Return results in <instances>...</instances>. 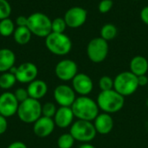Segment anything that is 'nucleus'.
<instances>
[{"mask_svg":"<svg viewBox=\"0 0 148 148\" xmlns=\"http://www.w3.org/2000/svg\"><path fill=\"white\" fill-rule=\"evenodd\" d=\"M72 88L80 96H88L94 88L93 81L88 75L78 73L72 80Z\"/></svg>","mask_w":148,"mask_h":148,"instance_id":"nucleus-14","label":"nucleus"},{"mask_svg":"<svg viewBox=\"0 0 148 148\" xmlns=\"http://www.w3.org/2000/svg\"><path fill=\"white\" fill-rule=\"evenodd\" d=\"M79 148H96L95 146L89 144V143H83L82 145H81Z\"/></svg>","mask_w":148,"mask_h":148,"instance_id":"nucleus-37","label":"nucleus"},{"mask_svg":"<svg viewBox=\"0 0 148 148\" xmlns=\"http://www.w3.org/2000/svg\"><path fill=\"white\" fill-rule=\"evenodd\" d=\"M138 77V84L139 87H147L148 85V77L147 75H140V76H137Z\"/></svg>","mask_w":148,"mask_h":148,"instance_id":"nucleus-35","label":"nucleus"},{"mask_svg":"<svg viewBox=\"0 0 148 148\" xmlns=\"http://www.w3.org/2000/svg\"><path fill=\"white\" fill-rule=\"evenodd\" d=\"M67 23L64 20L63 17H56L54 20H52L51 23V29L52 32L55 33H64L66 28H67Z\"/></svg>","mask_w":148,"mask_h":148,"instance_id":"nucleus-26","label":"nucleus"},{"mask_svg":"<svg viewBox=\"0 0 148 148\" xmlns=\"http://www.w3.org/2000/svg\"><path fill=\"white\" fill-rule=\"evenodd\" d=\"M96 102L101 110L110 114L117 113L122 109L125 104V97L114 89L101 91L97 96Z\"/></svg>","mask_w":148,"mask_h":148,"instance_id":"nucleus-2","label":"nucleus"},{"mask_svg":"<svg viewBox=\"0 0 148 148\" xmlns=\"http://www.w3.org/2000/svg\"><path fill=\"white\" fill-rule=\"evenodd\" d=\"M16 82V76L10 71L2 73L0 75V88L2 89H10Z\"/></svg>","mask_w":148,"mask_h":148,"instance_id":"nucleus-24","label":"nucleus"},{"mask_svg":"<svg viewBox=\"0 0 148 148\" xmlns=\"http://www.w3.org/2000/svg\"><path fill=\"white\" fill-rule=\"evenodd\" d=\"M15 29V23L10 17L0 20V35L2 36L9 37L12 36Z\"/></svg>","mask_w":148,"mask_h":148,"instance_id":"nucleus-22","label":"nucleus"},{"mask_svg":"<svg viewBox=\"0 0 148 148\" xmlns=\"http://www.w3.org/2000/svg\"><path fill=\"white\" fill-rule=\"evenodd\" d=\"M130 71L136 76L147 75L148 71L147 59L141 56L133 57L130 62Z\"/></svg>","mask_w":148,"mask_h":148,"instance_id":"nucleus-20","label":"nucleus"},{"mask_svg":"<svg viewBox=\"0 0 148 148\" xmlns=\"http://www.w3.org/2000/svg\"><path fill=\"white\" fill-rule=\"evenodd\" d=\"M87 17L88 12L84 8L74 6L66 11L63 18L68 27L71 29H77L86 23Z\"/></svg>","mask_w":148,"mask_h":148,"instance_id":"nucleus-11","label":"nucleus"},{"mask_svg":"<svg viewBox=\"0 0 148 148\" xmlns=\"http://www.w3.org/2000/svg\"><path fill=\"white\" fill-rule=\"evenodd\" d=\"M16 56L10 49H0V72L4 73L10 71L15 65Z\"/></svg>","mask_w":148,"mask_h":148,"instance_id":"nucleus-19","label":"nucleus"},{"mask_svg":"<svg viewBox=\"0 0 148 148\" xmlns=\"http://www.w3.org/2000/svg\"><path fill=\"white\" fill-rule=\"evenodd\" d=\"M134 1H140V0H134Z\"/></svg>","mask_w":148,"mask_h":148,"instance_id":"nucleus-39","label":"nucleus"},{"mask_svg":"<svg viewBox=\"0 0 148 148\" xmlns=\"http://www.w3.org/2000/svg\"><path fill=\"white\" fill-rule=\"evenodd\" d=\"M71 109L78 120L93 121L99 114V107L96 101L88 96H79L75 99Z\"/></svg>","mask_w":148,"mask_h":148,"instance_id":"nucleus-1","label":"nucleus"},{"mask_svg":"<svg viewBox=\"0 0 148 148\" xmlns=\"http://www.w3.org/2000/svg\"><path fill=\"white\" fill-rule=\"evenodd\" d=\"M55 73L58 79L63 82L72 81L78 74V67L75 62L70 59L60 61L55 68Z\"/></svg>","mask_w":148,"mask_h":148,"instance_id":"nucleus-10","label":"nucleus"},{"mask_svg":"<svg viewBox=\"0 0 148 148\" xmlns=\"http://www.w3.org/2000/svg\"><path fill=\"white\" fill-rule=\"evenodd\" d=\"M7 127H8V122L6 118L0 114V135L3 134L6 132Z\"/></svg>","mask_w":148,"mask_h":148,"instance_id":"nucleus-32","label":"nucleus"},{"mask_svg":"<svg viewBox=\"0 0 148 148\" xmlns=\"http://www.w3.org/2000/svg\"><path fill=\"white\" fill-rule=\"evenodd\" d=\"M27 91L29 98L40 100L44 97L48 92V85L42 80H34L29 83L27 87Z\"/></svg>","mask_w":148,"mask_h":148,"instance_id":"nucleus-18","label":"nucleus"},{"mask_svg":"<svg viewBox=\"0 0 148 148\" xmlns=\"http://www.w3.org/2000/svg\"><path fill=\"white\" fill-rule=\"evenodd\" d=\"M56 110L57 108L53 102H46L42 106V115L49 118H54Z\"/></svg>","mask_w":148,"mask_h":148,"instance_id":"nucleus-28","label":"nucleus"},{"mask_svg":"<svg viewBox=\"0 0 148 148\" xmlns=\"http://www.w3.org/2000/svg\"><path fill=\"white\" fill-rule=\"evenodd\" d=\"M118 29L115 25L113 23H106L101 29V37L106 40L107 42L113 40L116 37Z\"/></svg>","mask_w":148,"mask_h":148,"instance_id":"nucleus-23","label":"nucleus"},{"mask_svg":"<svg viewBox=\"0 0 148 148\" xmlns=\"http://www.w3.org/2000/svg\"><path fill=\"white\" fill-rule=\"evenodd\" d=\"M19 102L13 93L5 92L0 95V114L5 118L11 117L17 113Z\"/></svg>","mask_w":148,"mask_h":148,"instance_id":"nucleus-13","label":"nucleus"},{"mask_svg":"<svg viewBox=\"0 0 148 148\" xmlns=\"http://www.w3.org/2000/svg\"><path fill=\"white\" fill-rule=\"evenodd\" d=\"M75 115L71 107H60L54 116V121L56 127L60 128H67L73 124Z\"/></svg>","mask_w":148,"mask_h":148,"instance_id":"nucleus-16","label":"nucleus"},{"mask_svg":"<svg viewBox=\"0 0 148 148\" xmlns=\"http://www.w3.org/2000/svg\"><path fill=\"white\" fill-rule=\"evenodd\" d=\"M108 42L103 38L95 37L90 40L87 47V55L94 63H101L108 55Z\"/></svg>","mask_w":148,"mask_h":148,"instance_id":"nucleus-8","label":"nucleus"},{"mask_svg":"<svg viewBox=\"0 0 148 148\" xmlns=\"http://www.w3.org/2000/svg\"><path fill=\"white\" fill-rule=\"evenodd\" d=\"M75 140L69 133L63 134L57 140V147L58 148H72L75 144Z\"/></svg>","mask_w":148,"mask_h":148,"instance_id":"nucleus-25","label":"nucleus"},{"mask_svg":"<svg viewBox=\"0 0 148 148\" xmlns=\"http://www.w3.org/2000/svg\"><path fill=\"white\" fill-rule=\"evenodd\" d=\"M16 76V82L21 83H30L36 79L38 69L37 67L29 62H23L18 67H13L10 70Z\"/></svg>","mask_w":148,"mask_h":148,"instance_id":"nucleus-9","label":"nucleus"},{"mask_svg":"<svg viewBox=\"0 0 148 148\" xmlns=\"http://www.w3.org/2000/svg\"><path fill=\"white\" fill-rule=\"evenodd\" d=\"M31 36L32 33L30 32L29 29L27 26H21V27L17 26L13 33V37L15 42L20 45L27 44L30 41Z\"/></svg>","mask_w":148,"mask_h":148,"instance_id":"nucleus-21","label":"nucleus"},{"mask_svg":"<svg viewBox=\"0 0 148 148\" xmlns=\"http://www.w3.org/2000/svg\"><path fill=\"white\" fill-rule=\"evenodd\" d=\"M146 106L148 108V98L147 99V101H146Z\"/></svg>","mask_w":148,"mask_h":148,"instance_id":"nucleus-38","label":"nucleus"},{"mask_svg":"<svg viewBox=\"0 0 148 148\" xmlns=\"http://www.w3.org/2000/svg\"><path fill=\"white\" fill-rule=\"evenodd\" d=\"M94 126L97 134L106 135L112 132L114 122L113 117L107 113L99 114L97 117L94 120Z\"/></svg>","mask_w":148,"mask_h":148,"instance_id":"nucleus-17","label":"nucleus"},{"mask_svg":"<svg viewBox=\"0 0 148 148\" xmlns=\"http://www.w3.org/2000/svg\"><path fill=\"white\" fill-rule=\"evenodd\" d=\"M54 98L60 107H71L75 101V92L66 84L58 85L54 90Z\"/></svg>","mask_w":148,"mask_h":148,"instance_id":"nucleus-12","label":"nucleus"},{"mask_svg":"<svg viewBox=\"0 0 148 148\" xmlns=\"http://www.w3.org/2000/svg\"><path fill=\"white\" fill-rule=\"evenodd\" d=\"M16 99L17 100V101L19 103L26 101L28 98H29V94H28V91H27V88H18L17 89H16V91L13 93Z\"/></svg>","mask_w":148,"mask_h":148,"instance_id":"nucleus-30","label":"nucleus"},{"mask_svg":"<svg viewBox=\"0 0 148 148\" xmlns=\"http://www.w3.org/2000/svg\"><path fill=\"white\" fill-rule=\"evenodd\" d=\"M140 18L144 23L148 25V5L145 6L141 10H140Z\"/></svg>","mask_w":148,"mask_h":148,"instance_id":"nucleus-34","label":"nucleus"},{"mask_svg":"<svg viewBox=\"0 0 148 148\" xmlns=\"http://www.w3.org/2000/svg\"><path fill=\"white\" fill-rule=\"evenodd\" d=\"M114 6L113 0H101L98 4V10L101 13H108Z\"/></svg>","mask_w":148,"mask_h":148,"instance_id":"nucleus-31","label":"nucleus"},{"mask_svg":"<svg viewBox=\"0 0 148 148\" xmlns=\"http://www.w3.org/2000/svg\"><path fill=\"white\" fill-rule=\"evenodd\" d=\"M7 148H28L27 146L22 141H15L10 144Z\"/></svg>","mask_w":148,"mask_h":148,"instance_id":"nucleus-36","label":"nucleus"},{"mask_svg":"<svg viewBox=\"0 0 148 148\" xmlns=\"http://www.w3.org/2000/svg\"><path fill=\"white\" fill-rule=\"evenodd\" d=\"M42 106L39 100L28 98L19 103L16 114L23 123L34 124L42 116Z\"/></svg>","mask_w":148,"mask_h":148,"instance_id":"nucleus-3","label":"nucleus"},{"mask_svg":"<svg viewBox=\"0 0 148 148\" xmlns=\"http://www.w3.org/2000/svg\"><path fill=\"white\" fill-rule=\"evenodd\" d=\"M69 134L79 142L89 143L95 138L97 132L92 121L78 120L70 126Z\"/></svg>","mask_w":148,"mask_h":148,"instance_id":"nucleus-7","label":"nucleus"},{"mask_svg":"<svg viewBox=\"0 0 148 148\" xmlns=\"http://www.w3.org/2000/svg\"><path fill=\"white\" fill-rule=\"evenodd\" d=\"M147 89H148V85H147Z\"/></svg>","mask_w":148,"mask_h":148,"instance_id":"nucleus-40","label":"nucleus"},{"mask_svg":"<svg viewBox=\"0 0 148 148\" xmlns=\"http://www.w3.org/2000/svg\"><path fill=\"white\" fill-rule=\"evenodd\" d=\"M45 46L54 55L65 56L70 52L72 42L64 33L51 32L45 38Z\"/></svg>","mask_w":148,"mask_h":148,"instance_id":"nucleus-6","label":"nucleus"},{"mask_svg":"<svg viewBox=\"0 0 148 148\" xmlns=\"http://www.w3.org/2000/svg\"><path fill=\"white\" fill-rule=\"evenodd\" d=\"M11 6L7 0H0V20L10 17Z\"/></svg>","mask_w":148,"mask_h":148,"instance_id":"nucleus-29","label":"nucleus"},{"mask_svg":"<svg viewBox=\"0 0 148 148\" xmlns=\"http://www.w3.org/2000/svg\"><path fill=\"white\" fill-rule=\"evenodd\" d=\"M16 23L18 27L21 26H27L28 23V17L24 16H19L16 19Z\"/></svg>","mask_w":148,"mask_h":148,"instance_id":"nucleus-33","label":"nucleus"},{"mask_svg":"<svg viewBox=\"0 0 148 148\" xmlns=\"http://www.w3.org/2000/svg\"><path fill=\"white\" fill-rule=\"evenodd\" d=\"M52 20L42 12H35L28 16L27 27L29 29L32 35L38 37H47L51 32Z\"/></svg>","mask_w":148,"mask_h":148,"instance_id":"nucleus-5","label":"nucleus"},{"mask_svg":"<svg viewBox=\"0 0 148 148\" xmlns=\"http://www.w3.org/2000/svg\"><path fill=\"white\" fill-rule=\"evenodd\" d=\"M99 88L101 91H108L114 89V79L108 75H104L99 80Z\"/></svg>","mask_w":148,"mask_h":148,"instance_id":"nucleus-27","label":"nucleus"},{"mask_svg":"<svg viewBox=\"0 0 148 148\" xmlns=\"http://www.w3.org/2000/svg\"><path fill=\"white\" fill-rule=\"evenodd\" d=\"M138 88V77L131 71H123L114 79V89L124 97L134 95Z\"/></svg>","mask_w":148,"mask_h":148,"instance_id":"nucleus-4","label":"nucleus"},{"mask_svg":"<svg viewBox=\"0 0 148 148\" xmlns=\"http://www.w3.org/2000/svg\"><path fill=\"white\" fill-rule=\"evenodd\" d=\"M56 124L53 118H49L42 115L34 123L33 132L39 138H46L53 133Z\"/></svg>","mask_w":148,"mask_h":148,"instance_id":"nucleus-15","label":"nucleus"}]
</instances>
